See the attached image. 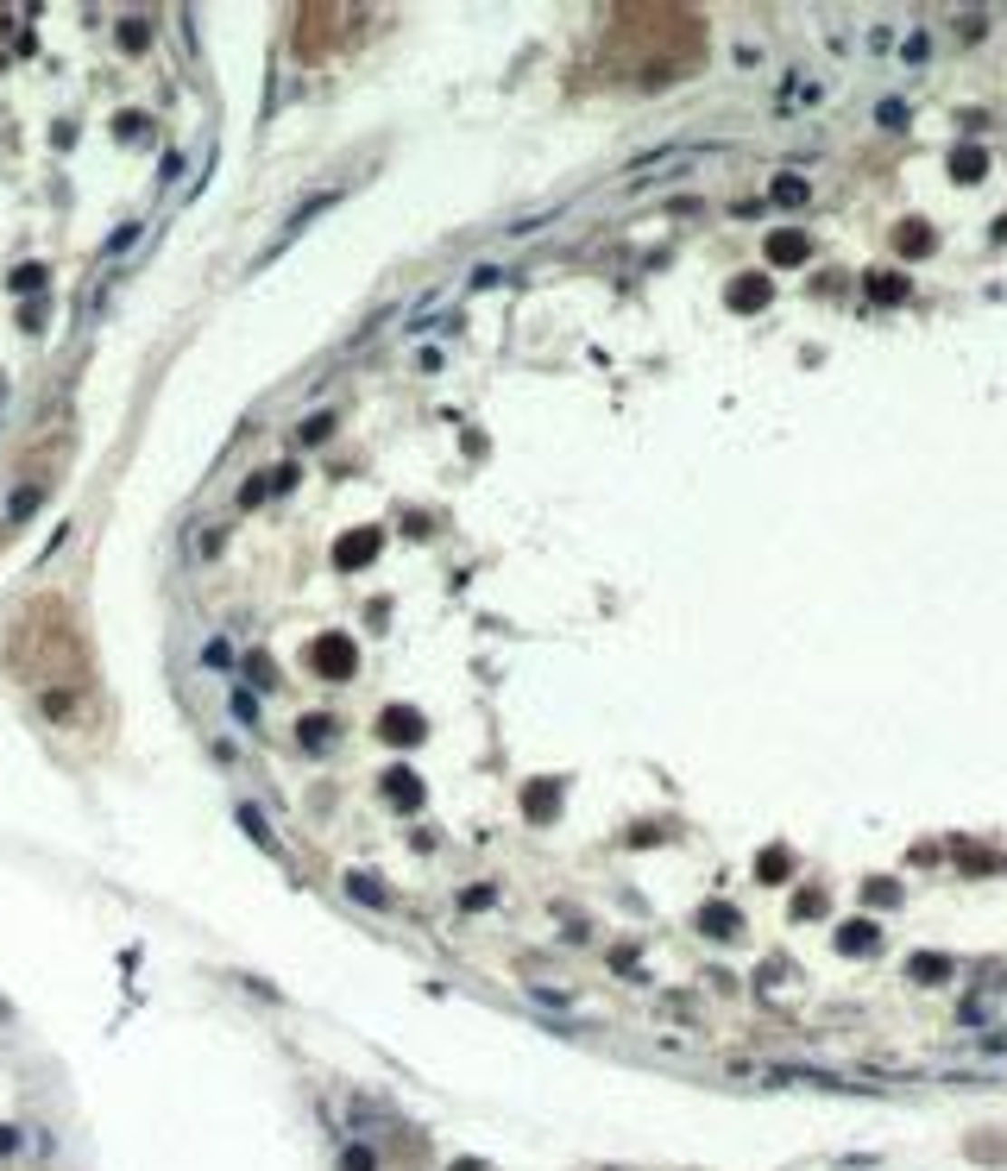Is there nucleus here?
I'll use <instances>...</instances> for the list:
<instances>
[{"label":"nucleus","mask_w":1007,"mask_h":1171,"mask_svg":"<svg viewBox=\"0 0 1007 1171\" xmlns=\"http://www.w3.org/2000/svg\"><path fill=\"white\" fill-rule=\"evenodd\" d=\"M334 202H340V189H315V196H309V202H302V208H296V215H290V221L277 227V246H271V253H264L258 264H271L277 253H283V246H290V240H296V234H302V227H309V221H315V215H321V208H334Z\"/></svg>","instance_id":"obj_1"},{"label":"nucleus","mask_w":1007,"mask_h":1171,"mask_svg":"<svg viewBox=\"0 0 1007 1171\" xmlns=\"http://www.w3.org/2000/svg\"><path fill=\"white\" fill-rule=\"evenodd\" d=\"M768 259H774V264H800V259H806V240H800V234H774V240H768Z\"/></svg>","instance_id":"obj_2"},{"label":"nucleus","mask_w":1007,"mask_h":1171,"mask_svg":"<svg viewBox=\"0 0 1007 1171\" xmlns=\"http://www.w3.org/2000/svg\"><path fill=\"white\" fill-rule=\"evenodd\" d=\"M347 888H353V895H360L366 907H390V888H378L372 876H347Z\"/></svg>","instance_id":"obj_3"},{"label":"nucleus","mask_w":1007,"mask_h":1171,"mask_svg":"<svg viewBox=\"0 0 1007 1171\" xmlns=\"http://www.w3.org/2000/svg\"><path fill=\"white\" fill-rule=\"evenodd\" d=\"M806 196H812V189H806L800 177H774V202H781V208H800Z\"/></svg>","instance_id":"obj_4"},{"label":"nucleus","mask_w":1007,"mask_h":1171,"mask_svg":"<svg viewBox=\"0 0 1007 1171\" xmlns=\"http://www.w3.org/2000/svg\"><path fill=\"white\" fill-rule=\"evenodd\" d=\"M315 661H321L328 674H347V667H353V655H347V643H340V637H334V643H321V655H315Z\"/></svg>","instance_id":"obj_5"},{"label":"nucleus","mask_w":1007,"mask_h":1171,"mask_svg":"<svg viewBox=\"0 0 1007 1171\" xmlns=\"http://www.w3.org/2000/svg\"><path fill=\"white\" fill-rule=\"evenodd\" d=\"M731 296H737L743 309H755V302H768V283H762V277H743V283H737Z\"/></svg>","instance_id":"obj_6"},{"label":"nucleus","mask_w":1007,"mask_h":1171,"mask_svg":"<svg viewBox=\"0 0 1007 1171\" xmlns=\"http://www.w3.org/2000/svg\"><path fill=\"white\" fill-rule=\"evenodd\" d=\"M869 290H876L881 302H900V296H906V283H900V277H881V271L869 277Z\"/></svg>","instance_id":"obj_7"},{"label":"nucleus","mask_w":1007,"mask_h":1171,"mask_svg":"<svg viewBox=\"0 0 1007 1171\" xmlns=\"http://www.w3.org/2000/svg\"><path fill=\"white\" fill-rule=\"evenodd\" d=\"M913 976H919V983H938V976H951V964H945V957H919Z\"/></svg>","instance_id":"obj_8"},{"label":"nucleus","mask_w":1007,"mask_h":1171,"mask_svg":"<svg viewBox=\"0 0 1007 1171\" xmlns=\"http://www.w3.org/2000/svg\"><path fill=\"white\" fill-rule=\"evenodd\" d=\"M838 945H844V951H857V945H876V932H869V926H844V932H838Z\"/></svg>","instance_id":"obj_9"},{"label":"nucleus","mask_w":1007,"mask_h":1171,"mask_svg":"<svg viewBox=\"0 0 1007 1171\" xmlns=\"http://www.w3.org/2000/svg\"><path fill=\"white\" fill-rule=\"evenodd\" d=\"M328 428H334V416H315V422H302V447H309V441H321Z\"/></svg>","instance_id":"obj_10"},{"label":"nucleus","mask_w":1007,"mask_h":1171,"mask_svg":"<svg viewBox=\"0 0 1007 1171\" xmlns=\"http://www.w3.org/2000/svg\"><path fill=\"white\" fill-rule=\"evenodd\" d=\"M983 1058H1007V1040H983Z\"/></svg>","instance_id":"obj_11"}]
</instances>
